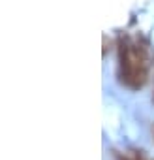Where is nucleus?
Returning <instances> with one entry per match:
<instances>
[{"instance_id":"1","label":"nucleus","mask_w":154,"mask_h":160,"mask_svg":"<svg viewBox=\"0 0 154 160\" xmlns=\"http://www.w3.org/2000/svg\"><path fill=\"white\" fill-rule=\"evenodd\" d=\"M145 51L137 45H130L126 40H118V77L120 83L130 89H141L147 81Z\"/></svg>"}]
</instances>
